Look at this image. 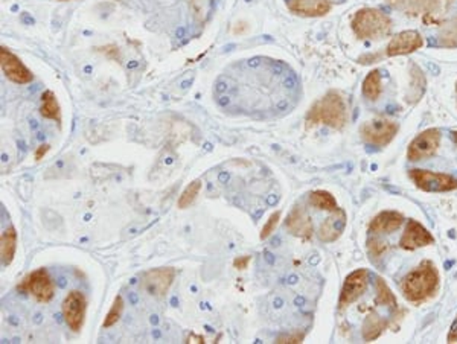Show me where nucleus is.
I'll return each instance as SVG.
<instances>
[{
	"instance_id": "obj_1",
	"label": "nucleus",
	"mask_w": 457,
	"mask_h": 344,
	"mask_svg": "<svg viewBox=\"0 0 457 344\" xmlns=\"http://www.w3.org/2000/svg\"><path fill=\"white\" fill-rule=\"evenodd\" d=\"M437 286H439V273L433 262L425 261L404 277L401 291L408 302L421 303L433 297Z\"/></svg>"
},
{
	"instance_id": "obj_2",
	"label": "nucleus",
	"mask_w": 457,
	"mask_h": 344,
	"mask_svg": "<svg viewBox=\"0 0 457 344\" xmlns=\"http://www.w3.org/2000/svg\"><path fill=\"white\" fill-rule=\"evenodd\" d=\"M309 125L325 123V125L342 130L348 122V110L342 94L337 92H328L324 98H320L307 114Z\"/></svg>"
},
{
	"instance_id": "obj_3",
	"label": "nucleus",
	"mask_w": 457,
	"mask_h": 344,
	"mask_svg": "<svg viewBox=\"0 0 457 344\" xmlns=\"http://www.w3.org/2000/svg\"><path fill=\"white\" fill-rule=\"evenodd\" d=\"M398 11L410 17H421L427 25L441 23L456 0H386Z\"/></svg>"
},
{
	"instance_id": "obj_4",
	"label": "nucleus",
	"mask_w": 457,
	"mask_h": 344,
	"mask_svg": "<svg viewBox=\"0 0 457 344\" xmlns=\"http://www.w3.org/2000/svg\"><path fill=\"white\" fill-rule=\"evenodd\" d=\"M352 31L362 40H380L392 31V20L380 9L363 8L352 18Z\"/></svg>"
},
{
	"instance_id": "obj_5",
	"label": "nucleus",
	"mask_w": 457,
	"mask_h": 344,
	"mask_svg": "<svg viewBox=\"0 0 457 344\" xmlns=\"http://www.w3.org/2000/svg\"><path fill=\"white\" fill-rule=\"evenodd\" d=\"M20 293L31 294L32 297L40 303H49L55 295V283L52 277L44 269H38L29 273L25 279L17 286Z\"/></svg>"
},
{
	"instance_id": "obj_6",
	"label": "nucleus",
	"mask_w": 457,
	"mask_h": 344,
	"mask_svg": "<svg viewBox=\"0 0 457 344\" xmlns=\"http://www.w3.org/2000/svg\"><path fill=\"white\" fill-rule=\"evenodd\" d=\"M410 178L416 188L425 192H450L457 189V180L444 172H432L425 169H412Z\"/></svg>"
},
{
	"instance_id": "obj_7",
	"label": "nucleus",
	"mask_w": 457,
	"mask_h": 344,
	"mask_svg": "<svg viewBox=\"0 0 457 344\" xmlns=\"http://www.w3.org/2000/svg\"><path fill=\"white\" fill-rule=\"evenodd\" d=\"M398 130H400V127L393 121L375 119L366 122L360 130V135H362L364 142L371 143V145L386 147L395 139Z\"/></svg>"
},
{
	"instance_id": "obj_8",
	"label": "nucleus",
	"mask_w": 457,
	"mask_h": 344,
	"mask_svg": "<svg viewBox=\"0 0 457 344\" xmlns=\"http://www.w3.org/2000/svg\"><path fill=\"white\" fill-rule=\"evenodd\" d=\"M174 279H176V270L171 266H162V269H153L145 273L142 276L141 286L153 297H163L170 291Z\"/></svg>"
},
{
	"instance_id": "obj_9",
	"label": "nucleus",
	"mask_w": 457,
	"mask_h": 344,
	"mask_svg": "<svg viewBox=\"0 0 457 344\" xmlns=\"http://www.w3.org/2000/svg\"><path fill=\"white\" fill-rule=\"evenodd\" d=\"M63 317L72 332H80L85 320L87 299L81 291H71L61 305Z\"/></svg>"
},
{
	"instance_id": "obj_10",
	"label": "nucleus",
	"mask_w": 457,
	"mask_h": 344,
	"mask_svg": "<svg viewBox=\"0 0 457 344\" xmlns=\"http://www.w3.org/2000/svg\"><path fill=\"white\" fill-rule=\"evenodd\" d=\"M441 145V131L437 128H430L422 131L420 136H416L407 151V157L412 161L429 159L436 154L437 148Z\"/></svg>"
},
{
	"instance_id": "obj_11",
	"label": "nucleus",
	"mask_w": 457,
	"mask_h": 344,
	"mask_svg": "<svg viewBox=\"0 0 457 344\" xmlns=\"http://www.w3.org/2000/svg\"><path fill=\"white\" fill-rule=\"evenodd\" d=\"M0 66H2V70L6 78L16 84L23 85L32 82L34 80L32 72L26 68L17 55H14L5 46L0 47Z\"/></svg>"
},
{
	"instance_id": "obj_12",
	"label": "nucleus",
	"mask_w": 457,
	"mask_h": 344,
	"mask_svg": "<svg viewBox=\"0 0 457 344\" xmlns=\"http://www.w3.org/2000/svg\"><path fill=\"white\" fill-rule=\"evenodd\" d=\"M367 283H369L367 270H363V269L355 270L349 274L343 283L342 293H340V300H338L340 309L349 307V305L362 297L367 288Z\"/></svg>"
},
{
	"instance_id": "obj_13",
	"label": "nucleus",
	"mask_w": 457,
	"mask_h": 344,
	"mask_svg": "<svg viewBox=\"0 0 457 344\" xmlns=\"http://www.w3.org/2000/svg\"><path fill=\"white\" fill-rule=\"evenodd\" d=\"M285 228L293 235L300 238V240H311L313 238V221L302 206H296L291 212L288 214L285 219Z\"/></svg>"
},
{
	"instance_id": "obj_14",
	"label": "nucleus",
	"mask_w": 457,
	"mask_h": 344,
	"mask_svg": "<svg viewBox=\"0 0 457 344\" xmlns=\"http://www.w3.org/2000/svg\"><path fill=\"white\" fill-rule=\"evenodd\" d=\"M432 244H434L433 235L427 231L421 223L415 221V219H410V221L407 223L405 232L401 236L400 245L404 248V250H416V248L427 247Z\"/></svg>"
},
{
	"instance_id": "obj_15",
	"label": "nucleus",
	"mask_w": 457,
	"mask_h": 344,
	"mask_svg": "<svg viewBox=\"0 0 457 344\" xmlns=\"http://www.w3.org/2000/svg\"><path fill=\"white\" fill-rule=\"evenodd\" d=\"M422 44H424V40H422L420 32L404 31L392 38V42L387 46L386 54L388 56L407 55V54H412V52H416L417 49H421Z\"/></svg>"
},
{
	"instance_id": "obj_16",
	"label": "nucleus",
	"mask_w": 457,
	"mask_h": 344,
	"mask_svg": "<svg viewBox=\"0 0 457 344\" xmlns=\"http://www.w3.org/2000/svg\"><path fill=\"white\" fill-rule=\"evenodd\" d=\"M331 0H288L290 11L302 17H324L331 11Z\"/></svg>"
},
{
	"instance_id": "obj_17",
	"label": "nucleus",
	"mask_w": 457,
	"mask_h": 344,
	"mask_svg": "<svg viewBox=\"0 0 457 344\" xmlns=\"http://www.w3.org/2000/svg\"><path fill=\"white\" fill-rule=\"evenodd\" d=\"M345 227H346L345 210L342 209L334 210V212L322 223V226H320V231H319L320 241L334 242L340 236H342Z\"/></svg>"
},
{
	"instance_id": "obj_18",
	"label": "nucleus",
	"mask_w": 457,
	"mask_h": 344,
	"mask_svg": "<svg viewBox=\"0 0 457 344\" xmlns=\"http://www.w3.org/2000/svg\"><path fill=\"white\" fill-rule=\"evenodd\" d=\"M404 223V216L398 212H381L380 215H376L371 226H369V232L371 233H392L398 228L401 227Z\"/></svg>"
},
{
	"instance_id": "obj_19",
	"label": "nucleus",
	"mask_w": 457,
	"mask_h": 344,
	"mask_svg": "<svg viewBox=\"0 0 457 344\" xmlns=\"http://www.w3.org/2000/svg\"><path fill=\"white\" fill-rule=\"evenodd\" d=\"M17 250V232L14 227H8L4 231L0 238V256H2V264L6 266L13 262Z\"/></svg>"
},
{
	"instance_id": "obj_20",
	"label": "nucleus",
	"mask_w": 457,
	"mask_h": 344,
	"mask_svg": "<svg viewBox=\"0 0 457 344\" xmlns=\"http://www.w3.org/2000/svg\"><path fill=\"white\" fill-rule=\"evenodd\" d=\"M410 78H412V82H410V89H408V93H407V101L410 104H415L422 98L427 87V80L421 68H417L416 64L412 66Z\"/></svg>"
},
{
	"instance_id": "obj_21",
	"label": "nucleus",
	"mask_w": 457,
	"mask_h": 344,
	"mask_svg": "<svg viewBox=\"0 0 457 344\" xmlns=\"http://www.w3.org/2000/svg\"><path fill=\"white\" fill-rule=\"evenodd\" d=\"M40 114L44 119H51L58 123L61 122V109H60V104H58L54 92L47 90L42 94Z\"/></svg>"
},
{
	"instance_id": "obj_22",
	"label": "nucleus",
	"mask_w": 457,
	"mask_h": 344,
	"mask_svg": "<svg viewBox=\"0 0 457 344\" xmlns=\"http://www.w3.org/2000/svg\"><path fill=\"white\" fill-rule=\"evenodd\" d=\"M387 328V321L378 314L367 315L363 323V338L364 341H374L381 336Z\"/></svg>"
},
{
	"instance_id": "obj_23",
	"label": "nucleus",
	"mask_w": 457,
	"mask_h": 344,
	"mask_svg": "<svg viewBox=\"0 0 457 344\" xmlns=\"http://www.w3.org/2000/svg\"><path fill=\"white\" fill-rule=\"evenodd\" d=\"M381 73L380 70H372L367 73L363 81V94L369 101H376L381 94Z\"/></svg>"
},
{
	"instance_id": "obj_24",
	"label": "nucleus",
	"mask_w": 457,
	"mask_h": 344,
	"mask_svg": "<svg viewBox=\"0 0 457 344\" xmlns=\"http://www.w3.org/2000/svg\"><path fill=\"white\" fill-rule=\"evenodd\" d=\"M309 204L316 209L326 210V212H334V210L338 209L336 198L333 197V194L326 192V190H314V192H311Z\"/></svg>"
},
{
	"instance_id": "obj_25",
	"label": "nucleus",
	"mask_w": 457,
	"mask_h": 344,
	"mask_svg": "<svg viewBox=\"0 0 457 344\" xmlns=\"http://www.w3.org/2000/svg\"><path fill=\"white\" fill-rule=\"evenodd\" d=\"M375 290H376V303L378 305H384V307H388V308H396L398 303H396L395 294L392 293L391 288H388V285L380 276L375 277Z\"/></svg>"
},
{
	"instance_id": "obj_26",
	"label": "nucleus",
	"mask_w": 457,
	"mask_h": 344,
	"mask_svg": "<svg viewBox=\"0 0 457 344\" xmlns=\"http://www.w3.org/2000/svg\"><path fill=\"white\" fill-rule=\"evenodd\" d=\"M201 190V180H194L192 183H189V186H186V189L183 190L180 198H179V207L180 209H186L189 207L194 202H196V198L198 197Z\"/></svg>"
},
{
	"instance_id": "obj_27",
	"label": "nucleus",
	"mask_w": 457,
	"mask_h": 344,
	"mask_svg": "<svg viewBox=\"0 0 457 344\" xmlns=\"http://www.w3.org/2000/svg\"><path fill=\"white\" fill-rule=\"evenodd\" d=\"M122 311H124V300H122L121 295H116V299H114V302L112 305L110 311L107 312V315H105L104 323H102V328L104 329H109V328L114 326V324L118 323V320L121 319Z\"/></svg>"
},
{
	"instance_id": "obj_28",
	"label": "nucleus",
	"mask_w": 457,
	"mask_h": 344,
	"mask_svg": "<svg viewBox=\"0 0 457 344\" xmlns=\"http://www.w3.org/2000/svg\"><path fill=\"white\" fill-rule=\"evenodd\" d=\"M439 44L445 47H457V18L444 27L439 34Z\"/></svg>"
},
{
	"instance_id": "obj_29",
	"label": "nucleus",
	"mask_w": 457,
	"mask_h": 344,
	"mask_svg": "<svg viewBox=\"0 0 457 344\" xmlns=\"http://www.w3.org/2000/svg\"><path fill=\"white\" fill-rule=\"evenodd\" d=\"M279 219H280L279 210H278V212L270 215V218L267 219V223L264 224V227H262V231H261V235H259L261 240H267V238L275 232V228H276V226L279 223Z\"/></svg>"
},
{
	"instance_id": "obj_30",
	"label": "nucleus",
	"mask_w": 457,
	"mask_h": 344,
	"mask_svg": "<svg viewBox=\"0 0 457 344\" xmlns=\"http://www.w3.org/2000/svg\"><path fill=\"white\" fill-rule=\"evenodd\" d=\"M387 250V242H383L380 240H371L369 241V253L371 257H381Z\"/></svg>"
},
{
	"instance_id": "obj_31",
	"label": "nucleus",
	"mask_w": 457,
	"mask_h": 344,
	"mask_svg": "<svg viewBox=\"0 0 457 344\" xmlns=\"http://www.w3.org/2000/svg\"><path fill=\"white\" fill-rule=\"evenodd\" d=\"M304 341V333H293V336H285V337H279L276 340L278 344H299Z\"/></svg>"
},
{
	"instance_id": "obj_32",
	"label": "nucleus",
	"mask_w": 457,
	"mask_h": 344,
	"mask_svg": "<svg viewBox=\"0 0 457 344\" xmlns=\"http://www.w3.org/2000/svg\"><path fill=\"white\" fill-rule=\"evenodd\" d=\"M251 262V256H238L235 261H233V266H235L237 270H246L249 264Z\"/></svg>"
},
{
	"instance_id": "obj_33",
	"label": "nucleus",
	"mask_w": 457,
	"mask_h": 344,
	"mask_svg": "<svg viewBox=\"0 0 457 344\" xmlns=\"http://www.w3.org/2000/svg\"><path fill=\"white\" fill-rule=\"evenodd\" d=\"M446 341H449V343H457V317L451 324V329L449 332V337H446Z\"/></svg>"
},
{
	"instance_id": "obj_34",
	"label": "nucleus",
	"mask_w": 457,
	"mask_h": 344,
	"mask_svg": "<svg viewBox=\"0 0 457 344\" xmlns=\"http://www.w3.org/2000/svg\"><path fill=\"white\" fill-rule=\"evenodd\" d=\"M51 149V145H42V147H38L37 151H35V160H42L44 156H46V152Z\"/></svg>"
},
{
	"instance_id": "obj_35",
	"label": "nucleus",
	"mask_w": 457,
	"mask_h": 344,
	"mask_svg": "<svg viewBox=\"0 0 457 344\" xmlns=\"http://www.w3.org/2000/svg\"><path fill=\"white\" fill-rule=\"evenodd\" d=\"M378 59H380V55H367V56H362V59H360V63H364L366 60H369L366 64H369V63H376Z\"/></svg>"
},
{
	"instance_id": "obj_36",
	"label": "nucleus",
	"mask_w": 457,
	"mask_h": 344,
	"mask_svg": "<svg viewBox=\"0 0 457 344\" xmlns=\"http://www.w3.org/2000/svg\"><path fill=\"white\" fill-rule=\"evenodd\" d=\"M451 136H453V140H454V143H456V145H457V131H453V133H451Z\"/></svg>"
},
{
	"instance_id": "obj_37",
	"label": "nucleus",
	"mask_w": 457,
	"mask_h": 344,
	"mask_svg": "<svg viewBox=\"0 0 457 344\" xmlns=\"http://www.w3.org/2000/svg\"><path fill=\"white\" fill-rule=\"evenodd\" d=\"M456 90H457V84H456Z\"/></svg>"
}]
</instances>
